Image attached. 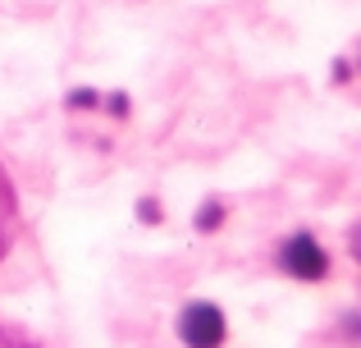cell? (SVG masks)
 I'll use <instances>...</instances> for the list:
<instances>
[{"mask_svg":"<svg viewBox=\"0 0 361 348\" xmlns=\"http://www.w3.org/2000/svg\"><path fill=\"white\" fill-rule=\"evenodd\" d=\"M274 261H279L283 275L302 280V284H320V280L329 275V252H325V243H320L316 234H307V229L288 234V239L279 243V252H274Z\"/></svg>","mask_w":361,"mask_h":348,"instance_id":"1","label":"cell"},{"mask_svg":"<svg viewBox=\"0 0 361 348\" xmlns=\"http://www.w3.org/2000/svg\"><path fill=\"white\" fill-rule=\"evenodd\" d=\"M178 340L188 348H224V340H229V316H224V307L206 303V298L188 303L183 312H178Z\"/></svg>","mask_w":361,"mask_h":348,"instance_id":"2","label":"cell"},{"mask_svg":"<svg viewBox=\"0 0 361 348\" xmlns=\"http://www.w3.org/2000/svg\"><path fill=\"white\" fill-rule=\"evenodd\" d=\"M197 229H202V234H211V229H220V224H224V202H220V197H206V202L202 206H197Z\"/></svg>","mask_w":361,"mask_h":348,"instance_id":"3","label":"cell"},{"mask_svg":"<svg viewBox=\"0 0 361 348\" xmlns=\"http://www.w3.org/2000/svg\"><path fill=\"white\" fill-rule=\"evenodd\" d=\"M137 220H147V224H160V202H156V197L137 202Z\"/></svg>","mask_w":361,"mask_h":348,"instance_id":"4","label":"cell"},{"mask_svg":"<svg viewBox=\"0 0 361 348\" xmlns=\"http://www.w3.org/2000/svg\"><path fill=\"white\" fill-rule=\"evenodd\" d=\"M5 248H9V239H5V234H0V257H5Z\"/></svg>","mask_w":361,"mask_h":348,"instance_id":"5","label":"cell"}]
</instances>
